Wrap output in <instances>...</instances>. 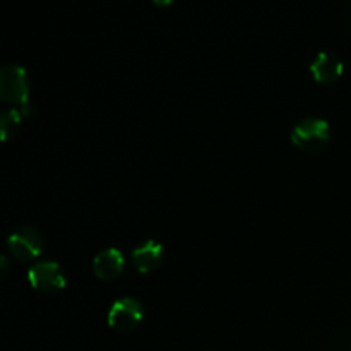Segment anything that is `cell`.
I'll return each instance as SVG.
<instances>
[{
	"label": "cell",
	"instance_id": "1",
	"mask_svg": "<svg viewBox=\"0 0 351 351\" xmlns=\"http://www.w3.org/2000/svg\"><path fill=\"white\" fill-rule=\"evenodd\" d=\"M0 98L5 103L19 105L23 117L31 115L29 81L26 69L17 64L3 65L0 71Z\"/></svg>",
	"mask_w": 351,
	"mask_h": 351
},
{
	"label": "cell",
	"instance_id": "2",
	"mask_svg": "<svg viewBox=\"0 0 351 351\" xmlns=\"http://www.w3.org/2000/svg\"><path fill=\"white\" fill-rule=\"evenodd\" d=\"M331 141V129L324 119H305L291 130V143L302 151L315 153L324 149Z\"/></svg>",
	"mask_w": 351,
	"mask_h": 351
},
{
	"label": "cell",
	"instance_id": "3",
	"mask_svg": "<svg viewBox=\"0 0 351 351\" xmlns=\"http://www.w3.org/2000/svg\"><path fill=\"white\" fill-rule=\"evenodd\" d=\"M7 247L17 261L26 263L40 256L43 250V239L33 226H19L9 235Z\"/></svg>",
	"mask_w": 351,
	"mask_h": 351
},
{
	"label": "cell",
	"instance_id": "4",
	"mask_svg": "<svg viewBox=\"0 0 351 351\" xmlns=\"http://www.w3.org/2000/svg\"><path fill=\"white\" fill-rule=\"evenodd\" d=\"M144 308L137 298H120L115 304L110 307L108 311V324L110 328H113L115 331L127 332L132 331L136 326H139V322L143 321Z\"/></svg>",
	"mask_w": 351,
	"mask_h": 351
},
{
	"label": "cell",
	"instance_id": "5",
	"mask_svg": "<svg viewBox=\"0 0 351 351\" xmlns=\"http://www.w3.org/2000/svg\"><path fill=\"white\" fill-rule=\"evenodd\" d=\"M27 280H29L31 287L34 290L41 291V293H57L65 288V276L64 271L58 264L50 263H38L27 273Z\"/></svg>",
	"mask_w": 351,
	"mask_h": 351
},
{
	"label": "cell",
	"instance_id": "6",
	"mask_svg": "<svg viewBox=\"0 0 351 351\" xmlns=\"http://www.w3.org/2000/svg\"><path fill=\"white\" fill-rule=\"evenodd\" d=\"M343 69L345 67H343L339 57H336L335 53H328V51L319 53L311 64L312 77L321 84H332L338 81L343 74Z\"/></svg>",
	"mask_w": 351,
	"mask_h": 351
},
{
	"label": "cell",
	"instance_id": "7",
	"mask_svg": "<svg viewBox=\"0 0 351 351\" xmlns=\"http://www.w3.org/2000/svg\"><path fill=\"white\" fill-rule=\"evenodd\" d=\"M123 267H125V259H123V254L117 249L103 250L93 261V271L96 278L103 281H112L119 278Z\"/></svg>",
	"mask_w": 351,
	"mask_h": 351
},
{
	"label": "cell",
	"instance_id": "8",
	"mask_svg": "<svg viewBox=\"0 0 351 351\" xmlns=\"http://www.w3.org/2000/svg\"><path fill=\"white\" fill-rule=\"evenodd\" d=\"M163 256H165L163 245L154 242V240H147V242L141 243V245H137L136 249H134L132 252L134 267H136L139 273L146 274L160 266L161 261H163Z\"/></svg>",
	"mask_w": 351,
	"mask_h": 351
},
{
	"label": "cell",
	"instance_id": "9",
	"mask_svg": "<svg viewBox=\"0 0 351 351\" xmlns=\"http://www.w3.org/2000/svg\"><path fill=\"white\" fill-rule=\"evenodd\" d=\"M21 122H23V113H21V110H5L0 115V136H2V141L12 139L19 132Z\"/></svg>",
	"mask_w": 351,
	"mask_h": 351
},
{
	"label": "cell",
	"instance_id": "10",
	"mask_svg": "<svg viewBox=\"0 0 351 351\" xmlns=\"http://www.w3.org/2000/svg\"><path fill=\"white\" fill-rule=\"evenodd\" d=\"M0 264H2V271H0V276H5V273H7V259H5V256L0 257Z\"/></svg>",
	"mask_w": 351,
	"mask_h": 351
},
{
	"label": "cell",
	"instance_id": "11",
	"mask_svg": "<svg viewBox=\"0 0 351 351\" xmlns=\"http://www.w3.org/2000/svg\"><path fill=\"white\" fill-rule=\"evenodd\" d=\"M350 351H351V350H350Z\"/></svg>",
	"mask_w": 351,
	"mask_h": 351
}]
</instances>
